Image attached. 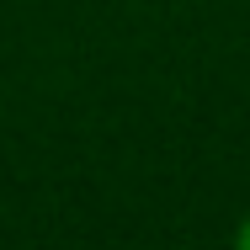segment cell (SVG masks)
Returning <instances> with one entry per match:
<instances>
[{
    "label": "cell",
    "mask_w": 250,
    "mask_h": 250,
    "mask_svg": "<svg viewBox=\"0 0 250 250\" xmlns=\"http://www.w3.org/2000/svg\"><path fill=\"white\" fill-rule=\"evenodd\" d=\"M234 245H240V250H250V213L240 218V229H234Z\"/></svg>",
    "instance_id": "1"
}]
</instances>
